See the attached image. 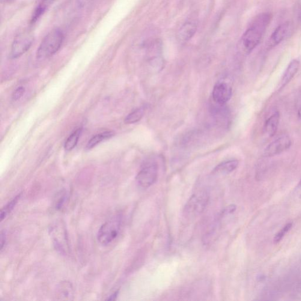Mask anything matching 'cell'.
<instances>
[{"label":"cell","mask_w":301,"mask_h":301,"mask_svg":"<svg viewBox=\"0 0 301 301\" xmlns=\"http://www.w3.org/2000/svg\"><path fill=\"white\" fill-rule=\"evenodd\" d=\"M272 20V15L265 13L258 15L251 26L244 32L242 44L244 49L251 52L258 46Z\"/></svg>","instance_id":"cell-1"},{"label":"cell","mask_w":301,"mask_h":301,"mask_svg":"<svg viewBox=\"0 0 301 301\" xmlns=\"http://www.w3.org/2000/svg\"><path fill=\"white\" fill-rule=\"evenodd\" d=\"M64 39L63 32L60 29H55L51 31L38 48L37 58L39 60H44L55 55L60 49Z\"/></svg>","instance_id":"cell-2"},{"label":"cell","mask_w":301,"mask_h":301,"mask_svg":"<svg viewBox=\"0 0 301 301\" xmlns=\"http://www.w3.org/2000/svg\"><path fill=\"white\" fill-rule=\"evenodd\" d=\"M121 219L119 216L112 217L98 229L97 240L103 246L109 245L117 237L120 231Z\"/></svg>","instance_id":"cell-3"},{"label":"cell","mask_w":301,"mask_h":301,"mask_svg":"<svg viewBox=\"0 0 301 301\" xmlns=\"http://www.w3.org/2000/svg\"><path fill=\"white\" fill-rule=\"evenodd\" d=\"M209 196L207 192H201L193 194L185 206L184 213L189 218H192L203 212L207 206Z\"/></svg>","instance_id":"cell-4"},{"label":"cell","mask_w":301,"mask_h":301,"mask_svg":"<svg viewBox=\"0 0 301 301\" xmlns=\"http://www.w3.org/2000/svg\"><path fill=\"white\" fill-rule=\"evenodd\" d=\"M54 246L62 255H66L69 251V245L66 229L61 223H56L50 229Z\"/></svg>","instance_id":"cell-5"},{"label":"cell","mask_w":301,"mask_h":301,"mask_svg":"<svg viewBox=\"0 0 301 301\" xmlns=\"http://www.w3.org/2000/svg\"><path fill=\"white\" fill-rule=\"evenodd\" d=\"M34 42V37L29 32H23L14 38L12 44L10 56L12 58H17L27 52Z\"/></svg>","instance_id":"cell-6"},{"label":"cell","mask_w":301,"mask_h":301,"mask_svg":"<svg viewBox=\"0 0 301 301\" xmlns=\"http://www.w3.org/2000/svg\"><path fill=\"white\" fill-rule=\"evenodd\" d=\"M291 145L292 141L290 137L287 135L280 136L267 146L264 151V156L273 157L278 156L288 150Z\"/></svg>","instance_id":"cell-7"},{"label":"cell","mask_w":301,"mask_h":301,"mask_svg":"<svg viewBox=\"0 0 301 301\" xmlns=\"http://www.w3.org/2000/svg\"><path fill=\"white\" fill-rule=\"evenodd\" d=\"M158 167L156 164H150L143 167L136 177L137 183L143 189H148L156 181Z\"/></svg>","instance_id":"cell-8"},{"label":"cell","mask_w":301,"mask_h":301,"mask_svg":"<svg viewBox=\"0 0 301 301\" xmlns=\"http://www.w3.org/2000/svg\"><path fill=\"white\" fill-rule=\"evenodd\" d=\"M232 94L231 86L225 82H219L214 86L213 97L215 102L223 105L231 99Z\"/></svg>","instance_id":"cell-9"},{"label":"cell","mask_w":301,"mask_h":301,"mask_svg":"<svg viewBox=\"0 0 301 301\" xmlns=\"http://www.w3.org/2000/svg\"><path fill=\"white\" fill-rule=\"evenodd\" d=\"M291 29L290 23L286 22L279 26L271 35L270 41L271 46L274 47L281 43L290 33Z\"/></svg>","instance_id":"cell-10"},{"label":"cell","mask_w":301,"mask_h":301,"mask_svg":"<svg viewBox=\"0 0 301 301\" xmlns=\"http://www.w3.org/2000/svg\"><path fill=\"white\" fill-rule=\"evenodd\" d=\"M279 121L280 114L278 111L271 115L264 125L263 131L265 135L269 138L275 136L278 129Z\"/></svg>","instance_id":"cell-11"},{"label":"cell","mask_w":301,"mask_h":301,"mask_svg":"<svg viewBox=\"0 0 301 301\" xmlns=\"http://www.w3.org/2000/svg\"><path fill=\"white\" fill-rule=\"evenodd\" d=\"M197 30V25L195 22H187L184 24L178 32V40L181 42H187L192 39Z\"/></svg>","instance_id":"cell-12"},{"label":"cell","mask_w":301,"mask_h":301,"mask_svg":"<svg viewBox=\"0 0 301 301\" xmlns=\"http://www.w3.org/2000/svg\"><path fill=\"white\" fill-rule=\"evenodd\" d=\"M300 65V61L297 59H293L289 64L281 80V89L284 88L296 75L299 70Z\"/></svg>","instance_id":"cell-13"},{"label":"cell","mask_w":301,"mask_h":301,"mask_svg":"<svg viewBox=\"0 0 301 301\" xmlns=\"http://www.w3.org/2000/svg\"><path fill=\"white\" fill-rule=\"evenodd\" d=\"M239 162L238 160H229L227 162L220 163L214 169L213 173L214 174H228L229 173L234 171L237 169Z\"/></svg>","instance_id":"cell-14"},{"label":"cell","mask_w":301,"mask_h":301,"mask_svg":"<svg viewBox=\"0 0 301 301\" xmlns=\"http://www.w3.org/2000/svg\"><path fill=\"white\" fill-rule=\"evenodd\" d=\"M114 136V133L112 132V131H106V132L97 134L96 136H94L89 140L87 145L86 146V150H91V149L99 144L101 142L111 138Z\"/></svg>","instance_id":"cell-15"},{"label":"cell","mask_w":301,"mask_h":301,"mask_svg":"<svg viewBox=\"0 0 301 301\" xmlns=\"http://www.w3.org/2000/svg\"><path fill=\"white\" fill-rule=\"evenodd\" d=\"M82 131V128H80V129H77L73 134H71L67 138V141H65L64 145L65 150L70 151L76 147L77 143L79 142L80 137L81 136Z\"/></svg>","instance_id":"cell-16"},{"label":"cell","mask_w":301,"mask_h":301,"mask_svg":"<svg viewBox=\"0 0 301 301\" xmlns=\"http://www.w3.org/2000/svg\"><path fill=\"white\" fill-rule=\"evenodd\" d=\"M144 109H136L135 111L131 112L127 116V117L125 118L124 123L127 124H133L137 123V122L141 120L143 115H144Z\"/></svg>","instance_id":"cell-17"},{"label":"cell","mask_w":301,"mask_h":301,"mask_svg":"<svg viewBox=\"0 0 301 301\" xmlns=\"http://www.w3.org/2000/svg\"><path fill=\"white\" fill-rule=\"evenodd\" d=\"M49 3L46 0H43L38 5L36 8L35 9L33 14L31 17V22L33 24L37 22V20L43 16L45 12H46L48 5Z\"/></svg>","instance_id":"cell-18"},{"label":"cell","mask_w":301,"mask_h":301,"mask_svg":"<svg viewBox=\"0 0 301 301\" xmlns=\"http://www.w3.org/2000/svg\"><path fill=\"white\" fill-rule=\"evenodd\" d=\"M21 194H19L16 196L13 199L5 205L1 210V220L2 221L3 219H5L6 217L8 215L9 213H11V211L14 209L15 206L17 204L20 198Z\"/></svg>","instance_id":"cell-19"},{"label":"cell","mask_w":301,"mask_h":301,"mask_svg":"<svg viewBox=\"0 0 301 301\" xmlns=\"http://www.w3.org/2000/svg\"><path fill=\"white\" fill-rule=\"evenodd\" d=\"M293 226V223L290 222L287 223L284 227H283L281 230H280L278 233L275 235V237L274 238V242L275 244H278L281 241L283 238L285 236V235L288 233L289 231Z\"/></svg>","instance_id":"cell-20"},{"label":"cell","mask_w":301,"mask_h":301,"mask_svg":"<svg viewBox=\"0 0 301 301\" xmlns=\"http://www.w3.org/2000/svg\"><path fill=\"white\" fill-rule=\"evenodd\" d=\"M25 92V88L23 87V86H20V87L17 88L16 91L14 92L13 96H12L13 100L14 101L20 100V98L22 97Z\"/></svg>","instance_id":"cell-21"},{"label":"cell","mask_w":301,"mask_h":301,"mask_svg":"<svg viewBox=\"0 0 301 301\" xmlns=\"http://www.w3.org/2000/svg\"><path fill=\"white\" fill-rule=\"evenodd\" d=\"M236 205H231L229 206L226 207L224 211H223V213L225 214H232L234 212L235 210H236Z\"/></svg>","instance_id":"cell-22"},{"label":"cell","mask_w":301,"mask_h":301,"mask_svg":"<svg viewBox=\"0 0 301 301\" xmlns=\"http://www.w3.org/2000/svg\"><path fill=\"white\" fill-rule=\"evenodd\" d=\"M7 240V238H6V235L4 232L1 231V250L2 251L3 249H4V247L6 244V240Z\"/></svg>","instance_id":"cell-23"},{"label":"cell","mask_w":301,"mask_h":301,"mask_svg":"<svg viewBox=\"0 0 301 301\" xmlns=\"http://www.w3.org/2000/svg\"><path fill=\"white\" fill-rule=\"evenodd\" d=\"M296 191L297 195L299 196L300 198L301 199V180L300 181V183H299V184L297 185Z\"/></svg>","instance_id":"cell-24"},{"label":"cell","mask_w":301,"mask_h":301,"mask_svg":"<svg viewBox=\"0 0 301 301\" xmlns=\"http://www.w3.org/2000/svg\"><path fill=\"white\" fill-rule=\"evenodd\" d=\"M92 0H78L79 4L80 6H82V7H84V6L88 4V3L92 1Z\"/></svg>","instance_id":"cell-25"},{"label":"cell","mask_w":301,"mask_h":301,"mask_svg":"<svg viewBox=\"0 0 301 301\" xmlns=\"http://www.w3.org/2000/svg\"><path fill=\"white\" fill-rule=\"evenodd\" d=\"M118 291L115 292V293L113 294L112 296H109V298H108V299H107V300H115L116 299V298H117L118 296Z\"/></svg>","instance_id":"cell-26"},{"label":"cell","mask_w":301,"mask_h":301,"mask_svg":"<svg viewBox=\"0 0 301 301\" xmlns=\"http://www.w3.org/2000/svg\"><path fill=\"white\" fill-rule=\"evenodd\" d=\"M2 1H4V2H9L13 1H14V0H2Z\"/></svg>","instance_id":"cell-27"},{"label":"cell","mask_w":301,"mask_h":301,"mask_svg":"<svg viewBox=\"0 0 301 301\" xmlns=\"http://www.w3.org/2000/svg\"><path fill=\"white\" fill-rule=\"evenodd\" d=\"M47 1L49 2L50 4V3L54 1V0H47Z\"/></svg>","instance_id":"cell-28"}]
</instances>
